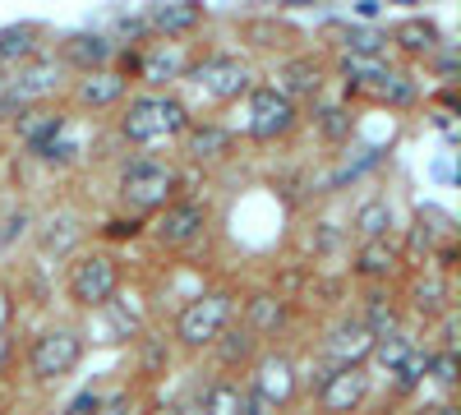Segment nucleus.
Masks as SVG:
<instances>
[{
	"instance_id": "nucleus-1",
	"label": "nucleus",
	"mask_w": 461,
	"mask_h": 415,
	"mask_svg": "<svg viewBox=\"0 0 461 415\" xmlns=\"http://www.w3.org/2000/svg\"><path fill=\"white\" fill-rule=\"evenodd\" d=\"M121 139L139 153H152V148H167L185 134V125L194 121L189 106L176 93H139L130 102H121Z\"/></svg>"
},
{
	"instance_id": "nucleus-2",
	"label": "nucleus",
	"mask_w": 461,
	"mask_h": 415,
	"mask_svg": "<svg viewBox=\"0 0 461 415\" xmlns=\"http://www.w3.org/2000/svg\"><path fill=\"white\" fill-rule=\"evenodd\" d=\"M236 305H240V295L230 291V286H208L199 295H189L185 300V310L176 314L171 323V342L185 351V356H203L212 347V337L236 319Z\"/></svg>"
},
{
	"instance_id": "nucleus-3",
	"label": "nucleus",
	"mask_w": 461,
	"mask_h": 415,
	"mask_svg": "<svg viewBox=\"0 0 461 415\" xmlns=\"http://www.w3.org/2000/svg\"><path fill=\"white\" fill-rule=\"evenodd\" d=\"M176 190H180V176L162 158H130L121 167V176H115V194L139 217H152L167 199H176Z\"/></svg>"
},
{
	"instance_id": "nucleus-4",
	"label": "nucleus",
	"mask_w": 461,
	"mask_h": 415,
	"mask_svg": "<svg viewBox=\"0 0 461 415\" xmlns=\"http://www.w3.org/2000/svg\"><path fill=\"white\" fill-rule=\"evenodd\" d=\"M69 273H65V295L74 300L79 310H106L115 291H121V263L106 249L93 254H69Z\"/></svg>"
},
{
	"instance_id": "nucleus-5",
	"label": "nucleus",
	"mask_w": 461,
	"mask_h": 415,
	"mask_svg": "<svg viewBox=\"0 0 461 415\" xmlns=\"http://www.w3.org/2000/svg\"><path fill=\"white\" fill-rule=\"evenodd\" d=\"M79 360H84V337L74 332V328H65V323H56V328H42L28 342V374L37 383H60V379H69L74 369H79Z\"/></svg>"
},
{
	"instance_id": "nucleus-6",
	"label": "nucleus",
	"mask_w": 461,
	"mask_h": 415,
	"mask_svg": "<svg viewBox=\"0 0 461 415\" xmlns=\"http://www.w3.org/2000/svg\"><path fill=\"white\" fill-rule=\"evenodd\" d=\"M245 102H249V125H245V134H249L254 143H277V139H286V134L300 125V102H291V97L277 93L273 84H254V88L245 93Z\"/></svg>"
},
{
	"instance_id": "nucleus-7",
	"label": "nucleus",
	"mask_w": 461,
	"mask_h": 415,
	"mask_svg": "<svg viewBox=\"0 0 461 415\" xmlns=\"http://www.w3.org/2000/svg\"><path fill=\"white\" fill-rule=\"evenodd\" d=\"M245 369H249L245 388H249L267 410L291 406V401L300 397V369H295V360H291L286 351H258Z\"/></svg>"
},
{
	"instance_id": "nucleus-8",
	"label": "nucleus",
	"mask_w": 461,
	"mask_h": 415,
	"mask_svg": "<svg viewBox=\"0 0 461 415\" xmlns=\"http://www.w3.org/2000/svg\"><path fill=\"white\" fill-rule=\"evenodd\" d=\"M152 240L162 249H189L199 245L203 231H208V203L199 199H167L158 212H152Z\"/></svg>"
},
{
	"instance_id": "nucleus-9",
	"label": "nucleus",
	"mask_w": 461,
	"mask_h": 415,
	"mask_svg": "<svg viewBox=\"0 0 461 415\" xmlns=\"http://www.w3.org/2000/svg\"><path fill=\"white\" fill-rule=\"evenodd\" d=\"M185 79H194L212 102H240L249 88H254V69L240 60V56H208V60H189V69H185Z\"/></svg>"
},
{
	"instance_id": "nucleus-10",
	"label": "nucleus",
	"mask_w": 461,
	"mask_h": 415,
	"mask_svg": "<svg viewBox=\"0 0 461 415\" xmlns=\"http://www.w3.org/2000/svg\"><path fill=\"white\" fill-rule=\"evenodd\" d=\"M369 388H374L369 365H328L323 383L314 388V401H319V410H328V415L360 410V406L369 401Z\"/></svg>"
},
{
	"instance_id": "nucleus-11",
	"label": "nucleus",
	"mask_w": 461,
	"mask_h": 415,
	"mask_svg": "<svg viewBox=\"0 0 461 415\" xmlns=\"http://www.w3.org/2000/svg\"><path fill=\"white\" fill-rule=\"evenodd\" d=\"M84 240H88V221L74 208H56V212L32 221V245L42 258H69L84 249Z\"/></svg>"
},
{
	"instance_id": "nucleus-12",
	"label": "nucleus",
	"mask_w": 461,
	"mask_h": 415,
	"mask_svg": "<svg viewBox=\"0 0 461 415\" xmlns=\"http://www.w3.org/2000/svg\"><path fill=\"white\" fill-rule=\"evenodd\" d=\"M0 84H5L23 106H37V102H47V97L60 93V84H65V65L51 60V56H42V51H32L28 60L14 65L10 79H0Z\"/></svg>"
},
{
	"instance_id": "nucleus-13",
	"label": "nucleus",
	"mask_w": 461,
	"mask_h": 415,
	"mask_svg": "<svg viewBox=\"0 0 461 415\" xmlns=\"http://www.w3.org/2000/svg\"><path fill=\"white\" fill-rule=\"evenodd\" d=\"M130 97V74L125 69H111V65H97V69H84L69 88V102L79 111H115Z\"/></svg>"
},
{
	"instance_id": "nucleus-14",
	"label": "nucleus",
	"mask_w": 461,
	"mask_h": 415,
	"mask_svg": "<svg viewBox=\"0 0 461 415\" xmlns=\"http://www.w3.org/2000/svg\"><path fill=\"white\" fill-rule=\"evenodd\" d=\"M176 143L194 167H217V162H226L230 153H236V130L217 125V121H189Z\"/></svg>"
},
{
	"instance_id": "nucleus-15",
	"label": "nucleus",
	"mask_w": 461,
	"mask_h": 415,
	"mask_svg": "<svg viewBox=\"0 0 461 415\" xmlns=\"http://www.w3.org/2000/svg\"><path fill=\"white\" fill-rule=\"evenodd\" d=\"M323 84H328V65H323L319 56H286V60H277V69H273V88L286 93L291 102L319 97Z\"/></svg>"
},
{
	"instance_id": "nucleus-16",
	"label": "nucleus",
	"mask_w": 461,
	"mask_h": 415,
	"mask_svg": "<svg viewBox=\"0 0 461 415\" xmlns=\"http://www.w3.org/2000/svg\"><path fill=\"white\" fill-rule=\"evenodd\" d=\"M369 351H374V328L365 319H341L323 337L328 365H369Z\"/></svg>"
},
{
	"instance_id": "nucleus-17",
	"label": "nucleus",
	"mask_w": 461,
	"mask_h": 415,
	"mask_svg": "<svg viewBox=\"0 0 461 415\" xmlns=\"http://www.w3.org/2000/svg\"><path fill=\"white\" fill-rule=\"evenodd\" d=\"M402 263H406V254L397 249L393 236H374V240H360V245H356L351 273H356L360 282H388V277H397Z\"/></svg>"
},
{
	"instance_id": "nucleus-18",
	"label": "nucleus",
	"mask_w": 461,
	"mask_h": 415,
	"mask_svg": "<svg viewBox=\"0 0 461 415\" xmlns=\"http://www.w3.org/2000/svg\"><path fill=\"white\" fill-rule=\"evenodd\" d=\"M240 323L254 332V337H277L286 323H291V300L282 291H254L240 310Z\"/></svg>"
},
{
	"instance_id": "nucleus-19",
	"label": "nucleus",
	"mask_w": 461,
	"mask_h": 415,
	"mask_svg": "<svg viewBox=\"0 0 461 415\" xmlns=\"http://www.w3.org/2000/svg\"><path fill=\"white\" fill-rule=\"evenodd\" d=\"M208 19V10L199 5V0H167V5H152L148 10V32L158 37H189L199 32Z\"/></svg>"
},
{
	"instance_id": "nucleus-20",
	"label": "nucleus",
	"mask_w": 461,
	"mask_h": 415,
	"mask_svg": "<svg viewBox=\"0 0 461 415\" xmlns=\"http://www.w3.org/2000/svg\"><path fill=\"white\" fill-rule=\"evenodd\" d=\"M388 42H393L402 56H411V60H429V56L438 51V42H443V32H438L434 19L411 14V19H397V23H393Z\"/></svg>"
},
{
	"instance_id": "nucleus-21",
	"label": "nucleus",
	"mask_w": 461,
	"mask_h": 415,
	"mask_svg": "<svg viewBox=\"0 0 461 415\" xmlns=\"http://www.w3.org/2000/svg\"><path fill=\"white\" fill-rule=\"evenodd\" d=\"M111 56H115L111 37H102V32H69V37H60V56L56 60L65 69H74V74H84V69L111 65Z\"/></svg>"
},
{
	"instance_id": "nucleus-22",
	"label": "nucleus",
	"mask_w": 461,
	"mask_h": 415,
	"mask_svg": "<svg viewBox=\"0 0 461 415\" xmlns=\"http://www.w3.org/2000/svg\"><path fill=\"white\" fill-rule=\"evenodd\" d=\"M185 69H189L185 37H167V42H158V47L139 60L143 84H152V88H162V84H171V79H185Z\"/></svg>"
},
{
	"instance_id": "nucleus-23",
	"label": "nucleus",
	"mask_w": 461,
	"mask_h": 415,
	"mask_svg": "<svg viewBox=\"0 0 461 415\" xmlns=\"http://www.w3.org/2000/svg\"><path fill=\"white\" fill-rule=\"evenodd\" d=\"M258 342H263V337H254L245 323H236V319H230V323H226V328L212 337V347H208V351H212V360H217V365L230 374V369H245V365L258 356Z\"/></svg>"
},
{
	"instance_id": "nucleus-24",
	"label": "nucleus",
	"mask_w": 461,
	"mask_h": 415,
	"mask_svg": "<svg viewBox=\"0 0 461 415\" xmlns=\"http://www.w3.org/2000/svg\"><path fill=\"white\" fill-rule=\"evenodd\" d=\"M452 305V286H447V273L443 268H429L425 277H415L411 286V310L425 319V323H438V314Z\"/></svg>"
},
{
	"instance_id": "nucleus-25",
	"label": "nucleus",
	"mask_w": 461,
	"mask_h": 415,
	"mask_svg": "<svg viewBox=\"0 0 461 415\" xmlns=\"http://www.w3.org/2000/svg\"><path fill=\"white\" fill-rule=\"evenodd\" d=\"M337 74L346 79V88H378L383 79L393 74V65H388V56H365V51H341V60H337Z\"/></svg>"
},
{
	"instance_id": "nucleus-26",
	"label": "nucleus",
	"mask_w": 461,
	"mask_h": 415,
	"mask_svg": "<svg viewBox=\"0 0 461 415\" xmlns=\"http://www.w3.org/2000/svg\"><path fill=\"white\" fill-rule=\"evenodd\" d=\"M199 410H212V415L245 410V383L230 379V374H217V379H208L203 392H199Z\"/></svg>"
},
{
	"instance_id": "nucleus-27",
	"label": "nucleus",
	"mask_w": 461,
	"mask_h": 415,
	"mask_svg": "<svg viewBox=\"0 0 461 415\" xmlns=\"http://www.w3.org/2000/svg\"><path fill=\"white\" fill-rule=\"evenodd\" d=\"M171 351H176V342L171 337H139V351H134V369H139V379H148V383H158V379H167V369H171Z\"/></svg>"
},
{
	"instance_id": "nucleus-28",
	"label": "nucleus",
	"mask_w": 461,
	"mask_h": 415,
	"mask_svg": "<svg viewBox=\"0 0 461 415\" xmlns=\"http://www.w3.org/2000/svg\"><path fill=\"white\" fill-rule=\"evenodd\" d=\"M351 231H356V240L393 236V231H397V212H393V203H388V199H365V203L356 208V217H351Z\"/></svg>"
},
{
	"instance_id": "nucleus-29",
	"label": "nucleus",
	"mask_w": 461,
	"mask_h": 415,
	"mask_svg": "<svg viewBox=\"0 0 461 415\" xmlns=\"http://www.w3.org/2000/svg\"><path fill=\"white\" fill-rule=\"evenodd\" d=\"M314 130H319V139H323L328 148L351 143V134H356V111H351V106H341V102H328V106H319Z\"/></svg>"
},
{
	"instance_id": "nucleus-30",
	"label": "nucleus",
	"mask_w": 461,
	"mask_h": 415,
	"mask_svg": "<svg viewBox=\"0 0 461 415\" xmlns=\"http://www.w3.org/2000/svg\"><path fill=\"white\" fill-rule=\"evenodd\" d=\"M37 37H42V23H10L0 28V65H19L37 51Z\"/></svg>"
},
{
	"instance_id": "nucleus-31",
	"label": "nucleus",
	"mask_w": 461,
	"mask_h": 415,
	"mask_svg": "<svg viewBox=\"0 0 461 415\" xmlns=\"http://www.w3.org/2000/svg\"><path fill=\"white\" fill-rule=\"evenodd\" d=\"M425 369H429V347H411V351L393 365V374H397L393 392H397V397H411L420 383H425Z\"/></svg>"
},
{
	"instance_id": "nucleus-32",
	"label": "nucleus",
	"mask_w": 461,
	"mask_h": 415,
	"mask_svg": "<svg viewBox=\"0 0 461 415\" xmlns=\"http://www.w3.org/2000/svg\"><path fill=\"white\" fill-rule=\"evenodd\" d=\"M240 32H245V42L258 47V51H277V47L295 42V32H291L286 23H277V19H249Z\"/></svg>"
},
{
	"instance_id": "nucleus-33",
	"label": "nucleus",
	"mask_w": 461,
	"mask_h": 415,
	"mask_svg": "<svg viewBox=\"0 0 461 415\" xmlns=\"http://www.w3.org/2000/svg\"><path fill=\"white\" fill-rule=\"evenodd\" d=\"M425 379L438 383L443 392H456V383H461V356H456V347H434V351H429Z\"/></svg>"
},
{
	"instance_id": "nucleus-34",
	"label": "nucleus",
	"mask_w": 461,
	"mask_h": 415,
	"mask_svg": "<svg viewBox=\"0 0 461 415\" xmlns=\"http://www.w3.org/2000/svg\"><path fill=\"white\" fill-rule=\"evenodd\" d=\"M32 221H37L32 208H10L0 217V249H19L23 240H32Z\"/></svg>"
},
{
	"instance_id": "nucleus-35",
	"label": "nucleus",
	"mask_w": 461,
	"mask_h": 415,
	"mask_svg": "<svg viewBox=\"0 0 461 415\" xmlns=\"http://www.w3.org/2000/svg\"><path fill=\"white\" fill-rule=\"evenodd\" d=\"M341 47L346 51H365V56H388V37L374 32V28H346L341 32Z\"/></svg>"
},
{
	"instance_id": "nucleus-36",
	"label": "nucleus",
	"mask_w": 461,
	"mask_h": 415,
	"mask_svg": "<svg viewBox=\"0 0 461 415\" xmlns=\"http://www.w3.org/2000/svg\"><path fill=\"white\" fill-rule=\"evenodd\" d=\"M360 319H365V323H369L374 332H388V328H402V310L393 305V300H378V295H374L369 305H365V314H360Z\"/></svg>"
},
{
	"instance_id": "nucleus-37",
	"label": "nucleus",
	"mask_w": 461,
	"mask_h": 415,
	"mask_svg": "<svg viewBox=\"0 0 461 415\" xmlns=\"http://www.w3.org/2000/svg\"><path fill=\"white\" fill-rule=\"evenodd\" d=\"M14 286L10 282H0V332H10V323H14Z\"/></svg>"
},
{
	"instance_id": "nucleus-38",
	"label": "nucleus",
	"mask_w": 461,
	"mask_h": 415,
	"mask_svg": "<svg viewBox=\"0 0 461 415\" xmlns=\"http://www.w3.org/2000/svg\"><path fill=\"white\" fill-rule=\"evenodd\" d=\"M69 415H84V410H102V392L97 388H88V392H79V397H74L69 406H65Z\"/></svg>"
},
{
	"instance_id": "nucleus-39",
	"label": "nucleus",
	"mask_w": 461,
	"mask_h": 415,
	"mask_svg": "<svg viewBox=\"0 0 461 415\" xmlns=\"http://www.w3.org/2000/svg\"><path fill=\"white\" fill-rule=\"evenodd\" d=\"M10 365H14V337H10V332H0V379L10 374Z\"/></svg>"
},
{
	"instance_id": "nucleus-40",
	"label": "nucleus",
	"mask_w": 461,
	"mask_h": 415,
	"mask_svg": "<svg viewBox=\"0 0 461 415\" xmlns=\"http://www.w3.org/2000/svg\"><path fill=\"white\" fill-rule=\"evenodd\" d=\"M139 231H143V221H139V217H130V221H111V226H106V236H139Z\"/></svg>"
},
{
	"instance_id": "nucleus-41",
	"label": "nucleus",
	"mask_w": 461,
	"mask_h": 415,
	"mask_svg": "<svg viewBox=\"0 0 461 415\" xmlns=\"http://www.w3.org/2000/svg\"><path fill=\"white\" fill-rule=\"evenodd\" d=\"M304 5H314V0H277V10H304Z\"/></svg>"
}]
</instances>
